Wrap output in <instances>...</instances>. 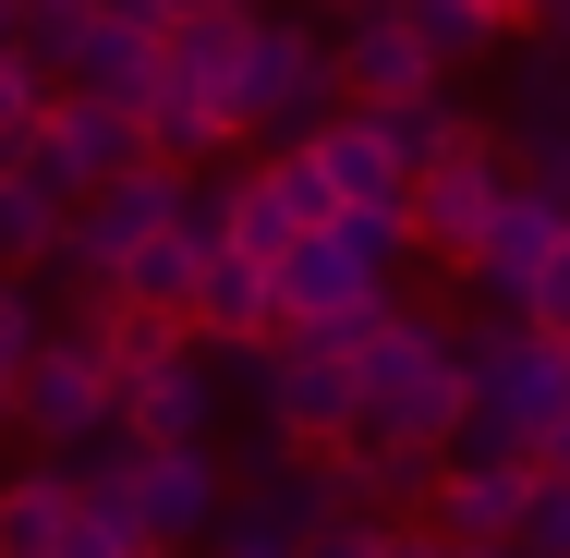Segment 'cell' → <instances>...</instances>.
Returning <instances> with one entry per match:
<instances>
[{
  "mask_svg": "<svg viewBox=\"0 0 570 558\" xmlns=\"http://www.w3.org/2000/svg\"><path fill=\"white\" fill-rule=\"evenodd\" d=\"M522 329L570 340V243H559V255H547V280H534V304H522Z\"/></svg>",
  "mask_w": 570,
  "mask_h": 558,
  "instance_id": "cell-31",
  "label": "cell"
},
{
  "mask_svg": "<svg viewBox=\"0 0 570 558\" xmlns=\"http://www.w3.org/2000/svg\"><path fill=\"white\" fill-rule=\"evenodd\" d=\"M438 449H328V486H341V510H376V522H425L438 510Z\"/></svg>",
  "mask_w": 570,
  "mask_h": 558,
  "instance_id": "cell-14",
  "label": "cell"
},
{
  "mask_svg": "<svg viewBox=\"0 0 570 558\" xmlns=\"http://www.w3.org/2000/svg\"><path fill=\"white\" fill-rule=\"evenodd\" d=\"M0 425H12V413H0Z\"/></svg>",
  "mask_w": 570,
  "mask_h": 558,
  "instance_id": "cell-42",
  "label": "cell"
},
{
  "mask_svg": "<svg viewBox=\"0 0 570 558\" xmlns=\"http://www.w3.org/2000/svg\"><path fill=\"white\" fill-rule=\"evenodd\" d=\"M158 49H170V37H134V25H98V37L73 49L61 98H98V110H134V121H146V98H158Z\"/></svg>",
  "mask_w": 570,
  "mask_h": 558,
  "instance_id": "cell-18",
  "label": "cell"
},
{
  "mask_svg": "<svg viewBox=\"0 0 570 558\" xmlns=\"http://www.w3.org/2000/svg\"><path fill=\"white\" fill-rule=\"evenodd\" d=\"M61 219H73V207H49L24 170H0V280H37L49 243H61Z\"/></svg>",
  "mask_w": 570,
  "mask_h": 558,
  "instance_id": "cell-22",
  "label": "cell"
},
{
  "mask_svg": "<svg viewBox=\"0 0 570 558\" xmlns=\"http://www.w3.org/2000/svg\"><path fill=\"white\" fill-rule=\"evenodd\" d=\"M328 49H341V98H352V110H401V98H438V86H450V74L425 61V37H413V12H401V0L341 12V25H328Z\"/></svg>",
  "mask_w": 570,
  "mask_h": 558,
  "instance_id": "cell-8",
  "label": "cell"
},
{
  "mask_svg": "<svg viewBox=\"0 0 570 558\" xmlns=\"http://www.w3.org/2000/svg\"><path fill=\"white\" fill-rule=\"evenodd\" d=\"M86 37H98V0H24V61H37L49 86L73 74V49H86Z\"/></svg>",
  "mask_w": 570,
  "mask_h": 558,
  "instance_id": "cell-24",
  "label": "cell"
},
{
  "mask_svg": "<svg viewBox=\"0 0 570 558\" xmlns=\"http://www.w3.org/2000/svg\"><path fill=\"white\" fill-rule=\"evenodd\" d=\"M121 425L146 449H219V364H207V340L170 352V364H134L121 376Z\"/></svg>",
  "mask_w": 570,
  "mask_h": 558,
  "instance_id": "cell-10",
  "label": "cell"
},
{
  "mask_svg": "<svg viewBox=\"0 0 570 558\" xmlns=\"http://www.w3.org/2000/svg\"><path fill=\"white\" fill-rule=\"evenodd\" d=\"M0 61H24V0H0Z\"/></svg>",
  "mask_w": 570,
  "mask_h": 558,
  "instance_id": "cell-37",
  "label": "cell"
},
{
  "mask_svg": "<svg viewBox=\"0 0 570 558\" xmlns=\"http://www.w3.org/2000/svg\"><path fill=\"white\" fill-rule=\"evenodd\" d=\"M534 473H559V486H570V413L547 425V449H534Z\"/></svg>",
  "mask_w": 570,
  "mask_h": 558,
  "instance_id": "cell-36",
  "label": "cell"
},
{
  "mask_svg": "<svg viewBox=\"0 0 570 558\" xmlns=\"http://www.w3.org/2000/svg\"><path fill=\"white\" fill-rule=\"evenodd\" d=\"M37 352H49V304H37V280H0V413H12V389H24Z\"/></svg>",
  "mask_w": 570,
  "mask_h": 558,
  "instance_id": "cell-26",
  "label": "cell"
},
{
  "mask_svg": "<svg viewBox=\"0 0 570 558\" xmlns=\"http://www.w3.org/2000/svg\"><path fill=\"white\" fill-rule=\"evenodd\" d=\"M304 158L328 170V195H341V207H413V170L389 158V121H376V110H341Z\"/></svg>",
  "mask_w": 570,
  "mask_h": 558,
  "instance_id": "cell-15",
  "label": "cell"
},
{
  "mask_svg": "<svg viewBox=\"0 0 570 558\" xmlns=\"http://www.w3.org/2000/svg\"><path fill=\"white\" fill-rule=\"evenodd\" d=\"M61 535H73V486H61V461L0 473V558H49Z\"/></svg>",
  "mask_w": 570,
  "mask_h": 558,
  "instance_id": "cell-20",
  "label": "cell"
},
{
  "mask_svg": "<svg viewBox=\"0 0 570 558\" xmlns=\"http://www.w3.org/2000/svg\"><path fill=\"white\" fill-rule=\"evenodd\" d=\"M267 280H279V329H376V316L401 304V292H389V280H376L364 255H352L341 231L292 243V255H279Z\"/></svg>",
  "mask_w": 570,
  "mask_h": 558,
  "instance_id": "cell-9",
  "label": "cell"
},
{
  "mask_svg": "<svg viewBox=\"0 0 570 558\" xmlns=\"http://www.w3.org/2000/svg\"><path fill=\"white\" fill-rule=\"evenodd\" d=\"M110 329H121V316H110ZM110 329L49 316V352H37V364H24V389H12V438H37V461H61V449H86V438H110V425H121Z\"/></svg>",
  "mask_w": 570,
  "mask_h": 558,
  "instance_id": "cell-3",
  "label": "cell"
},
{
  "mask_svg": "<svg viewBox=\"0 0 570 558\" xmlns=\"http://www.w3.org/2000/svg\"><path fill=\"white\" fill-rule=\"evenodd\" d=\"M49 558H146V535H134L121 510H73V535H61Z\"/></svg>",
  "mask_w": 570,
  "mask_h": 558,
  "instance_id": "cell-30",
  "label": "cell"
},
{
  "mask_svg": "<svg viewBox=\"0 0 570 558\" xmlns=\"http://www.w3.org/2000/svg\"><path fill=\"white\" fill-rule=\"evenodd\" d=\"M461 389H473V413H461L450 461H534L547 425L570 413V340L522 329V316H473L461 329Z\"/></svg>",
  "mask_w": 570,
  "mask_h": 558,
  "instance_id": "cell-2",
  "label": "cell"
},
{
  "mask_svg": "<svg viewBox=\"0 0 570 558\" xmlns=\"http://www.w3.org/2000/svg\"><path fill=\"white\" fill-rule=\"evenodd\" d=\"M522 510H534V461H450L425 535L438 547H522Z\"/></svg>",
  "mask_w": 570,
  "mask_h": 558,
  "instance_id": "cell-11",
  "label": "cell"
},
{
  "mask_svg": "<svg viewBox=\"0 0 570 558\" xmlns=\"http://www.w3.org/2000/svg\"><path fill=\"white\" fill-rule=\"evenodd\" d=\"M98 25H134V37H170V12H158V0H98Z\"/></svg>",
  "mask_w": 570,
  "mask_h": 558,
  "instance_id": "cell-33",
  "label": "cell"
},
{
  "mask_svg": "<svg viewBox=\"0 0 570 558\" xmlns=\"http://www.w3.org/2000/svg\"><path fill=\"white\" fill-rule=\"evenodd\" d=\"M401 12H413V37H425V61H438V74L498 61V49L522 37V12H510V0H401Z\"/></svg>",
  "mask_w": 570,
  "mask_h": 558,
  "instance_id": "cell-19",
  "label": "cell"
},
{
  "mask_svg": "<svg viewBox=\"0 0 570 558\" xmlns=\"http://www.w3.org/2000/svg\"><path fill=\"white\" fill-rule=\"evenodd\" d=\"M328 12H376V0H328Z\"/></svg>",
  "mask_w": 570,
  "mask_h": 558,
  "instance_id": "cell-40",
  "label": "cell"
},
{
  "mask_svg": "<svg viewBox=\"0 0 570 558\" xmlns=\"http://www.w3.org/2000/svg\"><path fill=\"white\" fill-rule=\"evenodd\" d=\"M510 558H570V486L559 473H534V510H522V547Z\"/></svg>",
  "mask_w": 570,
  "mask_h": 558,
  "instance_id": "cell-29",
  "label": "cell"
},
{
  "mask_svg": "<svg viewBox=\"0 0 570 558\" xmlns=\"http://www.w3.org/2000/svg\"><path fill=\"white\" fill-rule=\"evenodd\" d=\"M522 195V170H510V146L498 134H461L450 158L413 183V243L438 255V267H461L473 280V255H485V231H498V207Z\"/></svg>",
  "mask_w": 570,
  "mask_h": 558,
  "instance_id": "cell-5",
  "label": "cell"
},
{
  "mask_svg": "<svg viewBox=\"0 0 570 558\" xmlns=\"http://www.w3.org/2000/svg\"><path fill=\"white\" fill-rule=\"evenodd\" d=\"M389 558H450V547H438V535H425V522H401V547H389Z\"/></svg>",
  "mask_w": 570,
  "mask_h": 558,
  "instance_id": "cell-38",
  "label": "cell"
},
{
  "mask_svg": "<svg viewBox=\"0 0 570 558\" xmlns=\"http://www.w3.org/2000/svg\"><path fill=\"white\" fill-rule=\"evenodd\" d=\"M279 329V280L255 267V255H207V280H195V340L207 352H243V340Z\"/></svg>",
  "mask_w": 570,
  "mask_h": 558,
  "instance_id": "cell-17",
  "label": "cell"
},
{
  "mask_svg": "<svg viewBox=\"0 0 570 558\" xmlns=\"http://www.w3.org/2000/svg\"><path fill=\"white\" fill-rule=\"evenodd\" d=\"M341 110H352V98H341V49H328V25H304V12H255L243 134H267V146H316Z\"/></svg>",
  "mask_w": 570,
  "mask_h": 558,
  "instance_id": "cell-4",
  "label": "cell"
},
{
  "mask_svg": "<svg viewBox=\"0 0 570 558\" xmlns=\"http://www.w3.org/2000/svg\"><path fill=\"white\" fill-rule=\"evenodd\" d=\"M49 110H61V86H49L37 61H0V170H12V158L49 134Z\"/></svg>",
  "mask_w": 570,
  "mask_h": 558,
  "instance_id": "cell-25",
  "label": "cell"
},
{
  "mask_svg": "<svg viewBox=\"0 0 570 558\" xmlns=\"http://www.w3.org/2000/svg\"><path fill=\"white\" fill-rule=\"evenodd\" d=\"M12 170H24L49 207H86V195H110V183H134V170H158V158H146V121H134V110L61 98V110H49V134H37Z\"/></svg>",
  "mask_w": 570,
  "mask_h": 558,
  "instance_id": "cell-6",
  "label": "cell"
},
{
  "mask_svg": "<svg viewBox=\"0 0 570 558\" xmlns=\"http://www.w3.org/2000/svg\"><path fill=\"white\" fill-rule=\"evenodd\" d=\"M389 547H401V522H376V510H328L304 535V558H389Z\"/></svg>",
  "mask_w": 570,
  "mask_h": 558,
  "instance_id": "cell-27",
  "label": "cell"
},
{
  "mask_svg": "<svg viewBox=\"0 0 570 558\" xmlns=\"http://www.w3.org/2000/svg\"><path fill=\"white\" fill-rule=\"evenodd\" d=\"M498 146H510V170H522V195H547V207L570 219V110H559V121H510Z\"/></svg>",
  "mask_w": 570,
  "mask_h": 558,
  "instance_id": "cell-23",
  "label": "cell"
},
{
  "mask_svg": "<svg viewBox=\"0 0 570 558\" xmlns=\"http://www.w3.org/2000/svg\"><path fill=\"white\" fill-rule=\"evenodd\" d=\"M243 61H255V12H207V25H170L158 86H183V98H207V110L243 121Z\"/></svg>",
  "mask_w": 570,
  "mask_h": 558,
  "instance_id": "cell-13",
  "label": "cell"
},
{
  "mask_svg": "<svg viewBox=\"0 0 570 558\" xmlns=\"http://www.w3.org/2000/svg\"><path fill=\"white\" fill-rule=\"evenodd\" d=\"M559 243H570V219L547 207V195H510V207H498V231H485V255H473V292H485V316H522Z\"/></svg>",
  "mask_w": 570,
  "mask_h": 558,
  "instance_id": "cell-12",
  "label": "cell"
},
{
  "mask_svg": "<svg viewBox=\"0 0 570 558\" xmlns=\"http://www.w3.org/2000/svg\"><path fill=\"white\" fill-rule=\"evenodd\" d=\"M522 37H559L570 49V0H522Z\"/></svg>",
  "mask_w": 570,
  "mask_h": 558,
  "instance_id": "cell-34",
  "label": "cell"
},
{
  "mask_svg": "<svg viewBox=\"0 0 570 558\" xmlns=\"http://www.w3.org/2000/svg\"><path fill=\"white\" fill-rule=\"evenodd\" d=\"M389 121V158H401V170H413V183H425V170H438V158H450L461 134H485V121L461 110L450 86H438V98H401V110H376Z\"/></svg>",
  "mask_w": 570,
  "mask_h": 558,
  "instance_id": "cell-21",
  "label": "cell"
},
{
  "mask_svg": "<svg viewBox=\"0 0 570 558\" xmlns=\"http://www.w3.org/2000/svg\"><path fill=\"white\" fill-rule=\"evenodd\" d=\"M207 255H230V243H195L183 219L158 231V243H134V255H121V316H183V329H195V280H207Z\"/></svg>",
  "mask_w": 570,
  "mask_h": 558,
  "instance_id": "cell-16",
  "label": "cell"
},
{
  "mask_svg": "<svg viewBox=\"0 0 570 558\" xmlns=\"http://www.w3.org/2000/svg\"><path fill=\"white\" fill-rule=\"evenodd\" d=\"M170 25H207V12H267V0H158Z\"/></svg>",
  "mask_w": 570,
  "mask_h": 558,
  "instance_id": "cell-35",
  "label": "cell"
},
{
  "mask_svg": "<svg viewBox=\"0 0 570 558\" xmlns=\"http://www.w3.org/2000/svg\"><path fill=\"white\" fill-rule=\"evenodd\" d=\"M170 352H195L183 316H121V329H110V364H121V376H134V364H170Z\"/></svg>",
  "mask_w": 570,
  "mask_h": 558,
  "instance_id": "cell-28",
  "label": "cell"
},
{
  "mask_svg": "<svg viewBox=\"0 0 570 558\" xmlns=\"http://www.w3.org/2000/svg\"><path fill=\"white\" fill-rule=\"evenodd\" d=\"M510 12H522V0H510Z\"/></svg>",
  "mask_w": 570,
  "mask_h": 558,
  "instance_id": "cell-41",
  "label": "cell"
},
{
  "mask_svg": "<svg viewBox=\"0 0 570 558\" xmlns=\"http://www.w3.org/2000/svg\"><path fill=\"white\" fill-rule=\"evenodd\" d=\"M352 364H364V413H352L341 449H438V461H450L461 413H473V389H461V329H450V316L389 304L376 340H364Z\"/></svg>",
  "mask_w": 570,
  "mask_h": 558,
  "instance_id": "cell-1",
  "label": "cell"
},
{
  "mask_svg": "<svg viewBox=\"0 0 570 558\" xmlns=\"http://www.w3.org/2000/svg\"><path fill=\"white\" fill-rule=\"evenodd\" d=\"M207 558H304V547H292V535H267V522H243V510H230V522H219V547H207Z\"/></svg>",
  "mask_w": 570,
  "mask_h": 558,
  "instance_id": "cell-32",
  "label": "cell"
},
{
  "mask_svg": "<svg viewBox=\"0 0 570 558\" xmlns=\"http://www.w3.org/2000/svg\"><path fill=\"white\" fill-rule=\"evenodd\" d=\"M450 558H510V547H450Z\"/></svg>",
  "mask_w": 570,
  "mask_h": 558,
  "instance_id": "cell-39",
  "label": "cell"
},
{
  "mask_svg": "<svg viewBox=\"0 0 570 558\" xmlns=\"http://www.w3.org/2000/svg\"><path fill=\"white\" fill-rule=\"evenodd\" d=\"M230 522V473L219 449H146V473H134V535H146V558L170 547H219Z\"/></svg>",
  "mask_w": 570,
  "mask_h": 558,
  "instance_id": "cell-7",
  "label": "cell"
}]
</instances>
